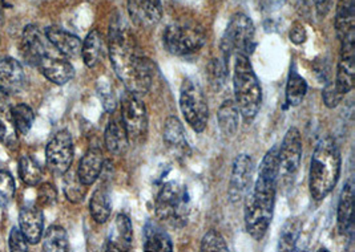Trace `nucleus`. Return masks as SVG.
<instances>
[{
  "label": "nucleus",
  "instance_id": "obj_1",
  "mask_svg": "<svg viewBox=\"0 0 355 252\" xmlns=\"http://www.w3.org/2000/svg\"><path fill=\"white\" fill-rule=\"evenodd\" d=\"M110 59L127 91L146 96L153 84V64L146 59L127 30L113 23L110 28Z\"/></svg>",
  "mask_w": 355,
  "mask_h": 252
},
{
  "label": "nucleus",
  "instance_id": "obj_2",
  "mask_svg": "<svg viewBox=\"0 0 355 252\" xmlns=\"http://www.w3.org/2000/svg\"><path fill=\"white\" fill-rule=\"evenodd\" d=\"M278 178V147L275 146L265 154L259 165V178L253 191H249L245 197V227L256 240L266 235L273 219Z\"/></svg>",
  "mask_w": 355,
  "mask_h": 252
},
{
  "label": "nucleus",
  "instance_id": "obj_3",
  "mask_svg": "<svg viewBox=\"0 0 355 252\" xmlns=\"http://www.w3.org/2000/svg\"><path fill=\"white\" fill-rule=\"evenodd\" d=\"M342 158L333 137L318 142L310 165L309 189L315 201H322L336 188L340 177Z\"/></svg>",
  "mask_w": 355,
  "mask_h": 252
},
{
  "label": "nucleus",
  "instance_id": "obj_4",
  "mask_svg": "<svg viewBox=\"0 0 355 252\" xmlns=\"http://www.w3.org/2000/svg\"><path fill=\"white\" fill-rule=\"evenodd\" d=\"M233 85L234 102L240 111V114L245 118V121H253L261 108L262 91L259 78L256 76V72L249 60V56H236Z\"/></svg>",
  "mask_w": 355,
  "mask_h": 252
},
{
  "label": "nucleus",
  "instance_id": "obj_5",
  "mask_svg": "<svg viewBox=\"0 0 355 252\" xmlns=\"http://www.w3.org/2000/svg\"><path fill=\"white\" fill-rule=\"evenodd\" d=\"M155 211L162 223L172 227H184L189 213V195L187 190L175 181L165 183L156 198Z\"/></svg>",
  "mask_w": 355,
  "mask_h": 252
},
{
  "label": "nucleus",
  "instance_id": "obj_6",
  "mask_svg": "<svg viewBox=\"0 0 355 252\" xmlns=\"http://www.w3.org/2000/svg\"><path fill=\"white\" fill-rule=\"evenodd\" d=\"M164 46L175 56L187 57L201 51L207 42L205 30L193 21H176L164 32Z\"/></svg>",
  "mask_w": 355,
  "mask_h": 252
},
{
  "label": "nucleus",
  "instance_id": "obj_7",
  "mask_svg": "<svg viewBox=\"0 0 355 252\" xmlns=\"http://www.w3.org/2000/svg\"><path fill=\"white\" fill-rule=\"evenodd\" d=\"M256 47L253 20L243 12L232 16L221 39V53L225 57L245 55L250 56Z\"/></svg>",
  "mask_w": 355,
  "mask_h": 252
},
{
  "label": "nucleus",
  "instance_id": "obj_8",
  "mask_svg": "<svg viewBox=\"0 0 355 252\" xmlns=\"http://www.w3.org/2000/svg\"><path fill=\"white\" fill-rule=\"evenodd\" d=\"M180 108L194 132L202 133L207 129L209 118L208 102L200 85L192 79L182 81L180 89Z\"/></svg>",
  "mask_w": 355,
  "mask_h": 252
},
{
  "label": "nucleus",
  "instance_id": "obj_9",
  "mask_svg": "<svg viewBox=\"0 0 355 252\" xmlns=\"http://www.w3.org/2000/svg\"><path fill=\"white\" fill-rule=\"evenodd\" d=\"M121 121L125 126L130 141L143 143L148 136V111L140 96L125 92L121 97Z\"/></svg>",
  "mask_w": 355,
  "mask_h": 252
},
{
  "label": "nucleus",
  "instance_id": "obj_10",
  "mask_svg": "<svg viewBox=\"0 0 355 252\" xmlns=\"http://www.w3.org/2000/svg\"><path fill=\"white\" fill-rule=\"evenodd\" d=\"M46 159L49 172L58 177L64 175L73 161V141L68 130L58 132L49 142Z\"/></svg>",
  "mask_w": 355,
  "mask_h": 252
},
{
  "label": "nucleus",
  "instance_id": "obj_11",
  "mask_svg": "<svg viewBox=\"0 0 355 252\" xmlns=\"http://www.w3.org/2000/svg\"><path fill=\"white\" fill-rule=\"evenodd\" d=\"M302 158V137L297 127H291L278 149V177L288 178L298 172Z\"/></svg>",
  "mask_w": 355,
  "mask_h": 252
},
{
  "label": "nucleus",
  "instance_id": "obj_12",
  "mask_svg": "<svg viewBox=\"0 0 355 252\" xmlns=\"http://www.w3.org/2000/svg\"><path fill=\"white\" fill-rule=\"evenodd\" d=\"M254 174V162L250 156L240 154L234 159L227 197L233 204L241 202L250 191Z\"/></svg>",
  "mask_w": 355,
  "mask_h": 252
},
{
  "label": "nucleus",
  "instance_id": "obj_13",
  "mask_svg": "<svg viewBox=\"0 0 355 252\" xmlns=\"http://www.w3.org/2000/svg\"><path fill=\"white\" fill-rule=\"evenodd\" d=\"M49 44L46 33H43L33 24L27 26L23 31L20 43V51L24 62L36 68L43 56L49 52Z\"/></svg>",
  "mask_w": 355,
  "mask_h": 252
},
{
  "label": "nucleus",
  "instance_id": "obj_14",
  "mask_svg": "<svg viewBox=\"0 0 355 252\" xmlns=\"http://www.w3.org/2000/svg\"><path fill=\"white\" fill-rule=\"evenodd\" d=\"M46 79L58 85H64L73 79L75 69L68 59L62 55H55L49 51L36 66Z\"/></svg>",
  "mask_w": 355,
  "mask_h": 252
},
{
  "label": "nucleus",
  "instance_id": "obj_15",
  "mask_svg": "<svg viewBox=\"0 0 355 252\" xmlns=\"http://www.w3.org/2000/svg\"><path fill=\"white\" fill-rule=\"evenodd\" d=\"M26 87V73L12 57L0 59V92L4 96H15Z\"/></svg>",
  "mask_w": 355,
  "mask_h": 252
},
{
  "label": "nucleus",
  "instance_id": "obj_16",
  "mask_svg": "<svg viewBox=\"0 0 355 252\" xmlns=\"http://www.w3.org/2000/svg\"><path fill=\"white\" fill-rule=\"evenodd\" d=\"M128 12L137 26L153 27L162 20V0H128Z\"/></svg>",
  "mask_w": 355,
  "mask_h": 252
},
{
  "label": "nucleus",
  "instance_id": "obj_17",
  "mask_svg": "<svg viewBox=\"0 0 355 252\" xmlns=\"http://www.w3.org/2000/svg\"><path fill=\"white\" fill-rule=\"evenodd\" d=\"M20 231L30 244H37L44 234V217L39 206L27 205L19 214Z\"/></svg>",
  "mask_w": 355,
  "mask_h": 252
},
{
  "label": "nucleus",
  "instance_id": "obj_18",
  "mask_svg": "<svg viewBox=\"0 0 355 252\" xmlns=\"http://www.w3.org/2000/svg\"><path fill=\"white\" fill-rule=\"evenodd\" d=\"M355 78V43L342 44L340 60L337 68L336 87L342 95H346L354 89Z\"/></svg>",
  "mask_w": 355,
  "mask_h": 252
},
{
  "label": "nucleus",
  "instance_id": "obj_19",
  "mask_svg": "<svg viewBox=\"0 0 355 252\" xmlns=\"http://www.w3.org/2000/svg\"><path fill=\"white\" fill-rule=\"evenodd\" d=\"M49 44L67 59H78L81 55L83 42L71 32L64 31L60 27L51 26L46 30Z\"/></svg>",
  "mask_w": 355,
  "mask_h": 252
},
{
  "label": "nucleus",
  "instance_id": "obj_20",
  "mask_svg": "<svg viewBox=\"0 0 355 252\" xmlns=\"http://www.w3.org/2000/svg\"><path fill=\"white\" fill-rule=\"evenodd\" d=\"M336 32L340 44L355 43V0H339L336 12Z\"/></svg>",
  "mask_w": 355,
  "mask_h": 252
},
{
  "label": "nucleus",
  "instance_id": "obj_21",
  "mask_svg": "<svg viewBox=\"0 0 355 252\" xmlns=\"http://www.w3.org/2000/svg\"><path fill=\"white\" fill-rule=\"evenodd\" d=\"M338 231L342 235L353 231L354 227V185L349 181L340 192L337 211Z\"/></svg>",
  "mask_w": 355,
  "mask_h": 252
},
{
  "label": "nucleus",
  "instance_id": "obj_22",
  "mask_svg": "<svg viewBox=\"0 0 355 252\" xmlns=\"http://www.w3.org/2000/svg\"><path fill=\"white\" fill-rule=\"evenodd\" d=\"M104 142L108 152L114 156H124L127 153L130 147V137L120 116L108 123L104 133Z\"/></svg>",
  "mask_w": 355,
  "mask_h": 252
},
{
  "label": "nucleus",
  "instance_id": "obj_23",
  "mask_svg": "<svg viewBox=\"0 0 355 252\" xmlns=\"http://www.w3.org/2000/svg\"><path fill=\"white\" fill-rule=\"evenodd\" d=\"M162 138L168 147L172 149L178 156H187L191 150L187 141L184 126L176 116H171L166 118L164 124Z\"/></svg>",
  "mask_w": 355,
  "mask_h": 252
},
{
  "label": "nucleus",
  "instance_id": "obj_24",
  "mask_svg": "<svg viewBox=\"0 0 355 252\" xmlns=\"http://www.w3.org/2000/svg\"><path fill=\"white\" fill-rule=\"evenodd\" d=\"M104 168V156L98 147H91L84 157L81 158L78 175L81 182L87 186H91L94 182H96L97 178L103 172Z\"/></svg>",
  "mask_w": 355,
  "mask_h": 252
},
{
  "label": "nucleus",
  "instance_id": "obj_25",
  "mask_svg": "<svg viewBox=\"0 0 355 252\" xmlns=\"http://www.w3.org/2000/svg\"><path fill=\"white\" fill-rule=\"evenodd\" d=\"M0 141L8 149H15L19 145V133L14 121L12 108L3 97H0Z\"/></svg>",
  "mask_w": 355,
  "mask_h": 252
},
{
  "label": "nucleus",
  "instance_id": "obj_26",
  "mask_svg": "<svg viewBox=\"0 0 355 252\" xmlns=\"http://www.w3.org/2000/svg\"><path fill=\"white\" fill-rule=\"evenodd\" d=\"M144 251L172 252L173 243L160 226L148 222L144 228Z\"/></svg>",
  "mask_w": 355,
  "mask_h": 252
},
{
  "label": "nucleus",
  "instance_id": "obj_27",
  "mask_svg": "<svg viewBox=\"0 0 355 252\" xmlns=\"http://www.w3.org/2000/svg\"><path fill=\"white\" fill-rule=\"evenodd\" d=\"M239 117H240V111L236 102L233 100H225L218 109L217 120H218L220 130L226 138H230L236 134L240 124Z\"/></svg>",
  "mask_w": 355,
  "mask_h": 252
},
{
  "label": "nucleus",
  "instance_id": "obj_28",
  "mask_svg": "<svg viewBox=\"0 0 355 252\" xmlns=\"http://www.w3.org/2000/svg\"><path fill=\"white\" fill-rule=\"evenodd\" d=\"M104 55V39L97 30L89 32L81 46V57L88 68H95Z\"/></svg>",
  "mask_w": 355,
  "mask_h": 252
},
{
  "label": "nucleus",
  "instance_id": "obj_29",
  "mask_svg": "<svg viewBox=\"0 0 355 252\" xmlns=\"http://www.w3.org/2000/svg\"><path fill=\"white\" fill-rule=\"evenodd\" d=\"M116 228L119 233L117 240H110L107 243V251H128L133 240L132 221L127 214H119L116 217Z\"/></svg>",
  "mask_w": 355,
  "mask_h": 252
},
{
  "label": "nucleus",
  "instance_id": "obj_30",
  "mask_svg": "<svg viewBox=\"0 0 355 252\" xmlns=\"http://www.w3.org/2000/svg\"><path fill=\"white\" fill-rule=\"evenodd\" d=\"M302 233V222L297 217L289 218L284 223L281 233H279V240H278V250L284 252H291L295 250L297 242L301 237Z\"/></svg>",
  "mask_w": 355,
  "mask_h": 252
},
{
  "label": "nucleus",
  "instance_id": "obj_31",
  "mask_svg": "<svg viewBox=\"0 0 355 252\" xmlns=\"http://www.w3.org/2000/svg\"><path fill=\"white\" fill-rule=\"evenodd\" d=\"M89 210L94 221L98 224H103L110 219L112 213V206H111V198H110L108 190L105 188H98L94 192L89 202Z\"/></svg>",
  "mask_w": 355,
  "mask_h": 252
},
{
  "label": "nucleus",
  "instance_id": "obj_32",
  "mask_svg": "<svg viewBox=\"0 0 355 252\" xmlns=\"http://www.w3.org/2000/svg\"><path fill=\"white\" fill-rule=\"evenodd\" d=\"M42 237L44 251L65 252L69 250L68 235L62 226H51Z\"/></svg>",
  "mask_w": 355,
  "mask_h": 252
},
{
  "label": "nucleus",
  "instance_id": "obj_33",
  "mask_svg": "<svg viewBox=\"0 0 355 252\" xmlns=\"http://www.w3.org/2000/svg\"><path fill=\"white\" fill-rule=\"evenodd\" d=\"M19 174L21 181L28 186H37L43 179V170L37 161L30 156H24L19 161Z\"/></svg>",
  "mask_w": 355,
  "mask_h": 252
},
{
  "label": "nucleus",
  "instance_id": "obj_34",
  "mask_svg": "<svg viewBox=\"0 0 355 252\" xmlns=\"http://www.w3.org/2000/svg\"><path fill=\"white\" fill-rule=\"evenodd\" d=\"M307 92V82L295 71H291L286 84V102L291 107H298Z\"/></svg>",
  "mask_w": 355,
  "mask_h": 252
},
{
  "label": "nucleus",
  "instance_id": "obj_35",
  "mask_svg": "<svg viewBox=\"0 0 355 252\" xmlns=\"http://www.w3.org/2000/svg\"><path fill=\"white\" fill-rule=\"evenodd\" d=\"M63 189L67 199L72 204H80L87 194V185L81 182L78 173H69V170L64 174Z\"/></svg>",
  "mask_w": 355,
  "mask_h": 252
},
{
  "label": "nucleus",
  "instance_id": "obj_36",
  "mask_svg": "<svg viewBox=\"0 0 355 252\" xmlns=\"http://www.w3.org/2000/svg\"><path fill=\"white\" fill-rule=\"evenodd\" d=\"M227 62L229 59L224 55L221 57L213 59L208 66V78H209L210 85L214 91H221L225 85L226 78H227Z\"/></svg>",
  "mask_w": 355,
  "mask_h": 252
},
{
  "label": "nucleus",
  "instance_id": "obj_37",
  "mask_svg": "<svg viewBox=\"0 0 355 252\" xmlns=\"http://www.w3.org/2000/svg\"><path fill=\"white\" fill-rule=\"evenodd\" d=\"M12 116H14L17 133L21 136L27 134L33 127V120H35L33 109L27 104H17V107L12 108Z\"/></svg>",
  "mask_w": 355,
  "mask_h": 252
},
{
  "label": "nucleus",
  "instance_id": "obj_38",
  "mask_svg": "<svg viewBox=\"0 0 355 252\" xmlns=\"http://www.w3.org/2000/svg\"><path fill=\"white\" fill-rule=\"evenodd\" d=\"M200 250L202 252H227L229 247L225 239L218 231L210 230L202 237Z\"/></svg>",
  "mask_w": 355,
  "mask_h": 252
},
{
  "label": "nucleus",
  "instance_id": "obj_39",
  "mask_svg": "<svg viewBox=\"0 0 355 252\" xmlns=\"http://www.w3.org/2000/svg\"><path fill=\"white\" fill-rule=\"evenodd\" d=\"M15 194V181L12 174L7 170H0V206L8 205Z\"/></svg>",
  "mask_w": 355,
  "mask_h": 252
},
{
  "label": "nucleus",
  "instance_id": "obj_40",
  "mask_svg": "<svg viewBox=\"0 0 355 252\" xmlns=\"http://www.w3.org/2000/svg\"><path fill=\"white\" fill-rule=\"evenodd\" d=\"M58 201V191L56 188L49 183L44 182L37 189V204L40 207H49L53 206Z\"/></svg>",
  "mask_w": 355,
  "mask_h": 252
},
{
  "label": "nucleus",
  "instance_id": "obj_41",
  "mask_svg": "<svg viewBox=\"0 0 355 252\" xmlns=\"http://www.w3.org/2000/svg\"><path fill=\"white\" fill-rule=\"evenodd\" d=\"M323 102L327 108L330 109H334L339 105V102L342 101V97L343 95L338 91V88L336 87V82L334 80H330L326 82L324 88H323Z\"/></svg>",
  "mask_w": 355,
  "mask_h": 252
},
{
  "label": "nucleus",
  "instance_id": "obj_42",
  "mask_svg": "<svg viewBox=\"0 0 355 252\" xmlns=\"http://www.w3.org/2000/svg\"><path fill=\"white\" fill-rule=\"evenodd\" d=\"M97 93L100 96V100H101L105 111L113 113L114 109H116V107H117V102H116V98H114V95H113L110 84L108 82H98Z\"/></svg>",
  "mask_w": 355,
  "mask_h": 252
},
{
  "label": "nucleus",
  "instance_id": "obj_43",
  "mask_svg": "<svg viewBox=\"0 0 355 252\" xmlns=\"http://www.w3.org/2000/svg\"><path fill=\"white\" fill-rule=\"evenodd\" d=\"M8 247L10 250L14 252H26L28 250V242L20 228L14 227L10 233V239H8Z\"/></svg>",
  "mask_w": 355,
  "mask_h": 252
},
{
  "label": "nucleus",
  "instance_id": "obj_44",
  "mask_svg": "<svg viewBox=\"0 0 355 252\" xmlns=\"http://www.w3.org/2000/svg\"><path fill=\"white\" fill-rule=\"evenodd\" d=\"M289 37L295 46H301L306 42L307 33L305 27L301 23H294L289 32Z\"/></svg>",
  "mask_w": 355,
  "mask_h": 252
},
{
  "label": "nucleus",
  "instance_id": "obj_45",
  "mask_svg": "<svg viewBox=\"0 0 355 252\" xmlns=\"http://www.w3.org/2000/svg\"><path fill=\"white\" fill-rule=\"evenodd\" d=\"M315 3V10H317V14L321 16H326L333 8V4H334V0H314Z\"/></svg>",
  "mask_w": 355,
  "mask_h": 252
},
{
  "label": "nucleus",
  "instance_id": "obj_46",
  "mask_svg": "<svg viewBox=\"0 0 355 252\" xmlns=\"http://www.w3.org/2000/svg\"><path fill=\"white\" fill-rule=\"evenodd\" d=\"M33 1H39V0H33Z\"/></svg>",
  "mask_w": 355,
  "mask_h": 252
}]
</instances>
